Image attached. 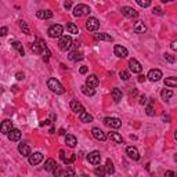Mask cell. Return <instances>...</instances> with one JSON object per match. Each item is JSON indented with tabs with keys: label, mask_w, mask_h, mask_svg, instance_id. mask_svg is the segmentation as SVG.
Wrapping results in <instances>:
<instances>
[{
	"label": "cell",
	"mask_w": 177,
	"mask_h": 177,
	"mask_svg": "<svg viewBox=\"0 0 177 177\" xmlns=\"http://www.w3.org/2000/svg\"><path fill=\"white\" fill-rule=\"evenodd\" d=\"M66 31H68L69 33H72V35H78V33H79V28L73 22H68V24H66Z\"/></svg>",
	"instance_id": "obj_31"
},
{
	"label": "cell",
	"mask_w": 177,
	"mask_h": 177,
	"mask_svg": "<svg viewBox=\"0 0 177 177\" xmlns=\"http://www.w3.org/2000/svg\"><path fill=\"white\" fill-rule=\"evenodd\" d=\"M133 29H134L136 33H145L147 32V26L144 25L143 21H137V22L134 24V26H133Z\"/></svg>",
	"instance_id": "obj_21"
},
{
	"label": "cell",
	"mask_w": 177,
	"mask_h": 177,
	"mask_svg": "<svg viewBox=\"0 0 177 177\" xmlns=\"http://www.w3.org/2000/svg\"><path fill=\"white\" fill-rule=\"evenodd\" d=\"M170 47H172V50H174V51H177V40H174L173 43L170 44Z\"/></svg>",
	"instance_id": "obj_51"
},
{
	"label": "cell",
	"mask_w": 177,
	"mask_h": 177,
	"mask_svg": "<svg viewBox=\"0 0 177 177\" xmlns=\"http://www.w3.org/2000/svg\"><path fill=\"white\" fill-rule=\"evenodd\" d=\"M147 102H148V98H147V97H145V95H141V97H140V104H141V105H145Z\"/></svg>",
	"instance_id": "obj_48"
},
{
	"label": "cell",
	"mask_w": 177,
	"mask_h": 177,
	"mask_svg": "<svg viewBox=\"0 0 177 177\" xmlns=\"http://www.w3.org/2000/svg\"><path fill=\"white\" fill-rule=\"evenodd\" d=\"M163 121H167V122H170V116H166V115H163Z\"/></svg>",
	"instance_id": "obj_54"
},
{
	"label": "cell",
	"mask_w": 177,
	"mask_h": 177,
	"mask_svg": "<svg viewBox=\"0 0 177 177\" xmlns=\"http://www.w3.org/2000/svg\"><path fill=\"white\" fill-rule=\"evenodd\" d=\"M63 32H64V28L63 25H60V24H54L49 28L47 33H49V36L53 37V39H56V37H61L63 36Z\"/></svg>",
	"instance_id": "obj_3"
},
{
	"label": "cell",
	"mask_w": 177,
	"mask_h": 177,
	"mask_svg": "<svg viewBox=\"0 0 177 177\" xmlns=\"http://www.w3.org/2000/svg\"><path fill=\"white\" fill-rule=\"evenodd\" d=\"M73 46V40L71 36H61L58 40V47L60 50H63V51H68V50H71V47Z\"/></svg>",
	"instance_id": "obj_2"
},
{
	"label": "cell",
	"mask_w": 177,
	"mask_h": 177,
	"mask_svg": "<svg viewBox=\"0 0 177 177\" xmlns=\"http://www.w3.org/2000/svg\"><path fill=\"white\" fill-rule=\"evenodd\" d=\"M98 85H100V80L95 75H90L87 79H86V86H87V87L95 88V87H98Z\"/></svg>",
	"instance_id": "obj_13"
},
{
	"label": "cell",
	"mask_w": 177,
	"mask_h": 177,
	"mask_svg": "<svg viewBox=\"0 0 177 177\" xmlns=\"http://www.w3.org/2000/svg\"><path fill=\"white\" fill-rule=\"evenodd\" d=\"M64 177H75V170L72 167H68L65 172H64Z\"/></svg>",
	"instance_id": "obj_40"
},
{
	"label": "cell",
	"mask_w": 177,
	"mask_h": 177,
	"mask_svg": "<svg viewBox=\"0 0 177 177\" xmlns=\"http://www.w3.org/2000/svg\"><path fill=\"white\" fill-rule=\"evenodd\" d=\"M7 136H8L10 141H20L21 140V131L18 130V129H13Z\"/></svg>",
	"instance_id": "obj_23"
},
{
	"label": "cell",
	"mask_w": 177,
	"mask_h": 177,
	"mask_svg": "<svg viewBox=\"0 0 177 177\" xmlns=\"http://www.w3.org/2000/svg\"><path fill=\"white\" fill-rule=\"evenodd\" d=\"M119 76H121L122 80H129V78H130L129 72H126V71H121V72H119Z\"/></svg>",
	"instance_id": "obj_44"
},
{
	"label": "cell",
	"mask_w": 177,
	"mask_h": 177,
	"mask_svg": "<svg viewBox=\"0 0 177 177\" xmlns=\"http://www.w3.org/2000/svg\"><path fill=\"white\" fill-rule=\"evenodd\" d=\"M94 37L97 40H105V42H112V36L111 35H108V33H95Z\"/></svg>",
	"instance_id": "obj_27"
},
{
	"label": "cell",
	"mask_w": 177,
	"mask_h": 177,
	"mask_svg": "<svg viewBox=\"0 0 177 177\" xmlns=\"http://www.w3.org/2000/svg\"><path fill=\"white\" fill-rule=\"evenodd\" d=\"M165 86H167V87H177V78H174V76L166 78L165 79Z\"/></svg>",
	"instance_id": "obj_32"
},
{
	"label": "cell",
	"mask_w": 177,
	"mask_h": 177,
	"mask_svg": "<svg viewBox=\"0 0 177 177\" xmlns=\"http://www.w3.org/2000/svg\"><path fill=\"white\" fill-rule=\"evenodd\" d=\"M174 161H176V162H177V154H176V155H174Z\"/></svg>",
	"instance_id": "obj_57"
},
{
	"label": "cell",
	"mask_w": 177,
	"mask_h": 177,
	"mask_svg": "<svg viewBox=\"0 0 177 177\" xmlns=\"http://www.w3.org/2000/svg\"><path fill=\"white\" fill-rule=\"evenodd\" d=\"M0 35H2V36H6L7 35V28L6 26H2V28H0Z\"/></svg>",
	"instance_id": "obj_49"
},
{
	"label": "cell",
	"mask_w": 177,
	"mask_h": 177,
	"mask_svg": "<svg viewBox=\"0 0 177 177\" xmlns=\"http://www.w3.org/2000/svg\"><path fill=\"white\" fill-rule=\"evenodd\" d=\"M109 138H111L112 141H115V143H118V144H121V143H123V138H122V136L119 134V133H115V131H111L109 133Z\"/></svg>",
	"instance_id": "obj_30"
},
{
	"label": "cell",
	"mask_w": 177,
	"mask_h": 177,
	"mask_svg": "<svg viewBox=\"0 0 177 177\" xmlns=\"http://www.w3.org/2000/svg\"><path fill=\"white\" fill-rule=\"evenodd\" d=\"M11 46H13L14 49L17 50V51L20 53V56H24V54H25V50H24V47H22V43H20V42H13V43H11Z\"/></svg>",
	"instance_id": "obj_34"
},
{
	"label": "cell",
	"mask_w": 177,
	"mask_h": 177,
	"mask_svg": "<svg viewBox=\"0 0 177 177\" xmlns=\"http://www.w3.org/2000/svg\"><path fill=\"white\" fill-rule=\"evenodd\" d=\"M71 109H72L75 114H79V115L82 114V112H85V107H83L78 100H72V101H71Z\"/></svg>",
	"instance_id": "obj_15"
},
{
	"label": "cell",
	"mask_w": 177,
	"mask_h": 177,
	"mask_svg": "<svg viewBox=\"0 0 177 177\" xmlns=\"http://www.w3.org/2000/svg\"><path fill=\"white\" fill-rule=\"evenodd\" d=\"M79 119H80V122H83V123H90V122H93V116L86 111L79 115Z\"/></svg>",
	"instance_id": "obj_25"
},
{
	"label": "cell",
	"mask_w": 177,
	"mask_h": 177,
	"mask_svg": "<svg viewBox=\"0 0 177 177\" xmlns=\"http://www.w3.org/2000/svg\"><path fill=\"white\" fill-rule=\"evenodd\" d=\"M163 57H165V60H166V61H169L170 64H174V63H176V58H174L172 54H167V53H165Z\"/></svg>",
	"instance_id": "obj_42"
},
{
	"label": "cell",
	"mask_w": 177,
	"mask_h": 177,
	"mask_svg": "<svg viewBox=\"0 0 177 177\" xmlns=\"http://www.w3.org/2000/svg\"><path fill=\"white\" fill-rule=\"evenodd\" d=\"M88 13H90V8L86 4H78V6L73 7V15L75 17H82Z\"/></svg>",
	"instance_id": "obj_4"
},
{
	"label": "cell",
	"mask_w": 177,
	"mask_h": 177,
	"mask_svg": "<svg viewBox=\"0 0 177 177\" xmlns=\"http://www.w3.org/2000/svg\"><path fill=\"white\" fill-rule=\"evenodd\" d=\"M92 134H93V137H94L95 140H98V141H105L107 140V134H105L100 127H93L92 129Z\"/></svg>",
	"instance_id": "obj_11"
},
{
	"label": "cell",
	"mask_w": 177,
	"mask_h": 177,
	"mask_svg": "<svg viewBox=\"0 0 177 177\" xmlns=\"http://www.w3.org/2000/svg\"><path fill=\"white\" fill-rule=\"evenodd\" d=\"M65 144L68 145V147L73 148V147H76V144H78V140H76V137L73 134H66L65 136Z\"/></svg>",
	"instance_id": "obj_22"
},
{
	"label": "cell",
	"mask_w": 177,
	"mask_h": 177,
	"mask_svg": "<svg viewBox=\"0 0 177 177\" xmlns=\"http://www.w3.org/2000/svg\"><path fill=\"white\" fill-rule=\"evenodd\" d=\"M105 169H107V173L108 174H114L115 173L114 162H112L111 159H107V162H105Z\"/></svg>",
	"instance_id": "obj_33"
},
{
	"label": "cell",
	"mask_w": 177,
	"mask_h": 177,
	"mask_svg": "<svg viewBox=\"0 0 177 177\" xmlns=\"http://www.w3.org/2000/svg\"><path fill=\"white\" fill-rule=\"evenodd\" d=\"M129 68H130V71L133 73H140L141 71H143V66H141V64L138 63L137 60L131 58L130 61H129Z\"/></svg>",
	"instance_id": "obj_10"
},
{
	"label": "cell",
	"mask_w": 177,
	"mask_h": 177,
	"mask_svg": "<svg viewBox=\"0 0 177 177\" xmlns=\"http://www.w3.org/2000/svg\"><path fill=\"white\" fill-rule=\"evenodd\" d=\"M60 158H61V159H63V162H64V163H66V165H68V163H71V162H73V161H75V159H76V155H71V156H69V158H66L65 156V154H64V151H60Z\"/></svg>",
	"instance_id": "obj_28"
},
{
	"label": "cell",
	"mask_w": 177,
	"mask_h": 177,
	"mask_svg": "<svg viewBox=\"0 0 177 177\" xmlns=\"http://www.w3.org/2000/svg\"><path fill=\"white\" fill-rule=\"evenodd\" d=\"M79 72L82 73V75H85V73H87V66H82V68L79 69Z\"/></svg>",
	"instance_id": "obj_50"
},
{
	"label": "cell",
	"mask_w": 177,
	"mask_h": 177,
	"mask_svg": "<svg viewBox=\"0 0 177 177\" xmlns=\"http://www.w3.org/2000/svg\"><path fill=\"white\" fill-rule=\"evenodd\" d=\"M165 177H177V174L173 170H166L165 172Z\"/></svg>",
	"instance_id": "obj_46"
},
{
	"label": "cell",
	"mask_w": 177,
	"mask_h": 177,
	"mask_svg": "<svg viewBox=\"0 0 177 177\" xmlns=\"http://www.w3.org/2000/svg\"><path fill=\"white\" fill-rule=\"evenodd\" d=\"M82 93H83L85 95H88V97H92V95L95 94V90H94V88L87 87V86H83V87H82Z\"/></svg>",
	"instance_id": "obj_37"
},
{
	"label": "cell",
	"mask_w": 177,
	"mask_h": 177,
	"mask_svg": "<svg viewBox=\"0 0 177 177\" xmlns=\"http://www.w3.org/2000/svg\"><path fill=\"white\" fill-rule=\"evenodd\" d=\"M24 78H25L24 72H17L15 73V79H17V80H24Z\"/></svg>",
	"instance_id": "obj_47"
},
{
	"label": "cell",
	"mask_w": 177,
	"mask_h": 177,
	"mask_svg": "<svg viewBox=\"0 0 177 177\" xmlns=\"http://www.w3.org/2000/svg\"><path fill=\"white\" fill-rule=\"evenodd\" d=\"M53 176H54V177H61V176H63V169H61L60 166H57L56 169L53 170Z\"/></svg>",
	"instance_id": "obj_41"
},
{
	"label": "cell",
	"mask_w": 177,
	"mask_h": 177,
	"mask_svg": "<svg viewBox=\"0 0 177 177\" xmlns=\"http://www.w3.org/2000/svg\"><path fill=\"white\" fill-rule=\"evenodd\" d=\"M144 79H145L144 75H140V76H138V82H144Z\"/></svg>",
	"instance_id": "obj_53"
},
{
	"label": "cell",
	"mask_w": 177,
	"mask_h": 177,
	"mask_svg": "<svg viewBox=\"0 0 177 177\" xmlns=\"http://www.w3.org/2000/svg\"><path fill=\"white\" fill-rule=\"evenodd\" d=\"M18 152H20L22 156H28V158L32 155L31 154V147L28 144H20L18 145Z\"/></svg>",
	"instance_id": "obj_18"
},
{
	"label": "cell",
	"mask_w": 177,
	"mask_h": 177,
	"mask_svg": "<svg viewBox=\"0 0 177 177\" xmlns=\"http://www.w3.org/2000/svg\"><path fill=\"white\" fill-rule=\"evenodd\" d=\"M137 4L140 7H150L151 6V2H150V0H144V2H143V0H137Z\"/></svg>",
	"instance_id": "obj_43"
},
{
	"label": "cell",
	"mask_w": 177,
	"mask_h": 177,
	"mask_svg": "<svg viewBox=\"0 0 177 177\" xmlns=\"http://www.w3.org/2000/svg\"><path fill=\"white\" fill-rule=\"evenodd\" d=\"M31 50H32L35 54H42L43 53V50H42L39 43H31Z\"/></svg>",
	"instance_id": "obj_36"
},
{
	"label": "cell",
	"mask_w": 177,
	"mask_h": 177,
	"mask_svg": "<svg viewBox=\"0 0 177 177\" xmlns=\"http://www.w3.org/2000/svg\"><path fill=\"white\" fill-rule=\"evenodd\" d=\"M36 17L40 18V20H49L53 17V13L50 10H39L36 11Z\"/></svg>",
	"instance_id": "obj_20"
},
{
	"label": "cell",
	"mask_w": 177,
	"mask_h": 177,
	"mask_svg": "<svg viewBox=\"0 0 177 177\" xmlns=\"http://www.w3.org/2000/svg\"><path fill=\"white\" fill-rule=\"evenodd\" d=\"M98 28H100V21L97 20V18H94V17H90V18L86 21V29L87 31L94 32V31H97Z\"/></svg>",
	"instance_id": "obj_5"
},
{
	"label": "cell",
	"mask_w": 177,
	"mask_h": 177,
	"mask_svg": "<svg viewBox=\"0 0 177 177\" xmlns=\"http://www.w3.org/2000/svg\"><path fill=\"white\" fill-rule=\"evenodd\" d=\"M82 177H87V174H83V176Z\"/></svg>",
	"instance_id": "obj_58"
},
{
	"label": "cell",
	"mask_w": 177,
	"mask_h": 177,
	"mask_svg": "<svg viewBox=\"0 0 177 177\" xmlns=\"http://www.w3.org/2000/svg\"><path fill=\"white\" fill-rule=\"evenodd\" d=\"M152 13L156 14V15H163V11H162L161 7H154V10H152Z\"/></svg>",
	"instance_id": "obj_45"
},
{
	"label": "cell",
	"mask_w": 177,
	"mask_h": 177,
	"mask_svg": "<svg viewBox=\"0 0 177 177\" xmlns=\"http://www.w3.org/2000/svg\"><path fill=\"white\" fill-rule=\"evenodd\" d=\"M64 7H65V8H71V7H72V3H71V2H66V3L64 4Z\"/></svg>",
	"instance_id": "obj_52"
},
{
	"label": "cell",
	"mask_w": 177,
	"mask_h": 177,
	"mask_svg": "<svg viewBox=\"0 0 177 177\" xmlns=\"http://www.w3.org/2000/svg\"><path fill=\"white\" fill-rule=\"evenodd\" d=\"M57 166H58V165H57L56 161H54V159H51V158H50V159H47V161L44 162V170H46V172H53Z\"/></svg>",
	"instance_id": "obj_24"
},
{
	"label": "cell",
	"mask_w": 177,
	"mask_h": 177,
	"mask_svg": "<svg viewBox=\"0 0 177 177\" xmlns=\"http://www.w3.org/2000/svg\"><path fill=\"white\" fill-rule=\"evenodd\" d=\"M174 140H176V141H177V130H176V131H174Z\"/></svg>",
	"instance_id": "obj_56"
},
{
	"label": "cell",
	"mask_w": 177,
	"mask_h": 177,
	"mask_svg": "<svg viewBox=\"0 0 177 177\" xmlns=\"http://www.w3.org/2000/svg\"><path fill=\"white\" fill-rule=\"evenodd\" d=\"M18 25H20L21 31H22L25 35H31V31H29V26H28V24L25 22V21H20L18 22Z\"/></svg>",
	"instance_id": "obj_35"
},
{
	"label": "cell",
	"mask_w": 177,
	"mask_h": 177,
	"mask_svg": "<svg viewBox=\"0 0 177 177\" xmlns=\"http://www.w3.org/2000/svg\"><path fill=\"white\" fill-rule=\"evenodd\" d=\"M60 134H65V130H64V129H60Z\"/></svg>",
	"instance_id": "obj_55"
},
{
	"label": "cell",
	"mask_w": 177,
	"mask_h": 177,
	"mask_svg": "<svg viewBox=\"0 0 177 177\" xmlns=\"http://www.w3.org/2000/svg\"><path fill=\"white\" fill-rule=\"evenodd\" d=\"M126 154H127L129 158L133 159V161H138V159H140V152H138V150L136 147H127L126 148Z\"/></svg>",
	"instance_id": "obj_14"
},
{
	"label": "cell",
	"mask_w": 177,
	"mask_h": 177,
	"mask_svg": "<svg viewBox=\"0 0 177 177\" xmlns=\"http://www.w3.org/2000/svg\"><path fill=\"white\" fill-rule=\"evenodd\" d=\"M104 123L107 126H109V127H114V129H119L122 126V121L118 118H105L104 119Z\"/></svg>",
	"instance_id": "obj_6"
},
{
	"label": "cell",
	"mask_w": 177,
	"mask_h": 177,
	"mask_svg": "<svg viewBox=\"0 0 177 177\" xmlns=\"http://www.w3.org/2000/svg\"><path fill=\"white\" fill-rule=\"evenodd\" d=\"M161 78H162L161 69H151V71L148 72V79H150L151 82H158V80H161Z\"/></svg>",
	"instance_id": "obj_12"
},
{
	"label": "cell",
	"mask_w": 177,
	"mask_h": 177,
	"mask_svg": "<svg viewBox=\"0 0 177 177\" xmlns=\"http://www.w3.org/2000/svg\"><path fill=\"white\" fill-rule=\"evenodd\" d=\"M94 173L100 177H104L105 173H107V169H105V166H97L94 169Z\"/></svg>",
	"instance_id": "obj_38"
},
{
	"label": "cell",
	"mask_w": 177,
	"mask_h": 177,
	"mask_svg": "<svg viewBox=\"0 0 177 177\" xmlns=\"http://www.w3.org/2000/svg\"><path fill=\"white\" fill-rule=\"evenodd\" d=\"M68 58L71 60V61H80V60L83 58V56H82V53H79L78 50H75V51H71V53H69Z\"/></svg>",
	"instance_id": "obj_26"
},
{
	"label": "cell",
	"mask_w": 177,
	"mask_h": 177,
	"mask_svg": "<svg viewBox=\"0 0 177 177\" xmlns=\"http://www.w3.org/2000/svg\"><path fill=\"white\" fill-rule=\"evenodd\" d=\"M47 86H49L50 90H51V92H54L56 94H64V93H65L64 86L61 85V83H60L56 78H50L49 80H47Z\"/></svg>",
	"instance_id": "obj_1"
},
{
	"label": "cell",
	"mask_w": 177,
	"mask_h": 177,
	"mask_svg": "<svg viewBox=\"0 0 177 177\" xmlns=\"http://www.w3.org/2000/svg\"><path fill=\"white\" fill-rule=\"evenodd\" d=\"M161 97H162V100L167 101V100H170L172 97H173V92L169 90V88H163V90L161 92Z\"/></svg>",
	"instance_id": "obj_29"
},
{
	"label": "cell",
	"mask_w": 177,
	"mask_h": 177,
	"mask_svg": "<svg viewBox=\"0 0 177 177\" xmlns=\"http://www.w3.org/2000/svg\"><path fill=\"white\" fill-rule=\"evenodd\" d=\"M145 114H147L148 116H154L155 115V108H154V104H152V102H150V104L147 105V108H145Z\"/></svg>",
	"instance_id": "obj_39"
},
{
	"label": "cell",
	"mask_w": 177,
	"mask_h": 177,
	"mask_svg": "<svg viewBox=\"0 0 177 177\" xmlns=\"http://www.w3.org/2000/svg\"><path fill=\"white\" fill-rule=\"evenodd\" d=\"M114 53H115V56L119 57V58H125V57H127V54H129L127 49L121 46V44H116V46L114 47Z\"/></svg>",
	"instance_id": "obj_9"
},
{
	"label": "cell",
	"mask_w": 177,
	"mask_h": 177,
	"mask_svg": "<svg viewBox=\"0 0 177 177\" xmlns=\"http://www.w3.org/2000/svg\"><path fill=\"white\" fill-rule=\"evenodd\" d=\"M122 14L125 17H127V18H137L138 17V11H136L133 7H127V6H125V7H122Z\"/></svg>",
	"instance_id": "obj_7"
},
{
	"label": "cell",
	"mask_w": 177,
	"mask_h": 177,
	"mask_svg": "<svg viewBox=\"0 0 177 177\" xmlns=\"http://www.w3.org/2000/svg\"><path fill=\"white\" fill-rule=\"evenodd\" d=\"M0 130H2V133L3 134H8L11 130H13V122L8 121V119H6V121H3V123H2V127H0Z\"/></svg>",
	"instance_id": "obj_17"
},
{
	"label": "cell",
	"mask_w": 177,
	"mask_h": 177,
	"mask_svg": "<svg viewBox=\"0 0 177 177\" xmlns=\"http://www.w3.org/2000/svg\"><path fill=\"white\" fill-rule=\"evenodd\" d=\"M42 161H43V154H42V152H35V154H32L29 156V163L32 165V166L39 165Z\"/></svg>",
	"instance_id": "obj_16"
},
{
	"label": "cell",
	"mask_w": 177,
	"mask_h": 177,
	"mask_svg": "<svg viewBox=\"0 0 177 177\" xmlns=\"http://www.w3.org/2000/svg\"><path fill=\"white\" fill-rule=\"evenodd\" d=\"M122 90L121 88H118V87H114L111 90V97H112V100H114L115 102H119L122 100Z\"/></svg>",
	"instance_id": "obj_19"
},
{
	"label": "cell",
	"mask_w": 177,
	"mask_h": 177,
	"mask_svg": "<svg viewBox=\"0 0 177 177\" xmlns=\"http://www.w3.org/2000/svg\"><path fill=\"white\" fill-rule=\"evenodd\" d=\"M87 161H88V163H92V165H98L100 161H101V154L98 151L90 152L87 155Z\"/></svg>",
	"instance_id": "obj_8"
}]
</instances>
